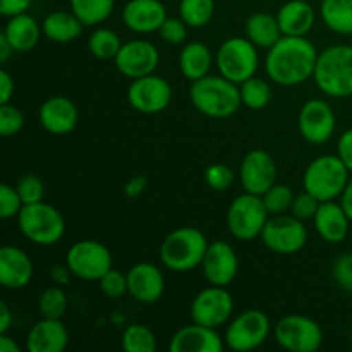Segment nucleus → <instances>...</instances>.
Instances as JSON below:
<instances>
[{"label": "nucleus", "mask_w": 352, "mask_h": 352, "mask_svg": "<svg viewBox=\"0 0 352 352\" xmlns=\"http://www.w3.org/2000/svg\"><path fill=\"white\" fill-rule=\"evenodd\" d=\"M215 12L213 0H181L179 14L189 28H203L212 21Z\"/></svg>", "instance_id": "obj_33"}, {"label": "nucleus", "mask_w": 352, "mask_h": 352, "mask_svg": "<svg viewBox=\"0 0 352 352\" xmlns=\"http://www.w3.org/2000/svg\"><path fill=\"white\" fill-rule=\"evenodd\" d=\"M10 325H12V311L7 306V302H0V333L9 332Z\"/></svg>", "instance_id": "obj_51"}, {"label": "nucleus", "mask_w": 352, "mask_h": 352, "mask_svg": "<svg viewBox=\"0 0 352 352\" xmlns=\"http://www.w3.org/2000/svg\"><path fill=\"white\" fill-rule=\"evenodd\" d=\"M23 206L24 203L16 188L9 184L0 186V217L3 220L14 219V217L19 215Z\"/></svg>", "instance_id": "obj_43"}, {"label": "nucleus", "mask_w": 352, "mask_h": 352, "mask_svg": "<svg viewBox=\"0 0 352 352\" xmlns=\"http://www.w3.org/2000/svg\"><path fill=\"white\" fill-rule=\"evenodd\" d=\"M217 67L223 78L243 85L258 69L256 45L248 38H229L217 52Z\"/></svg>", "instance_id": "obj_7"}, {"label": "nucleus", "mask_w": 352, "mask_h": 352, "mask_svg": "<svg viewBox=\"0 0 352 352\" xmlns=\"http://www.w3.org/2000/svg\"><path fill=\"white\" fill-rule=\"evenodd\" d=\"M340 205L344 206L347 217H349L351 222H352V177L349 179V182H347L346 189H344L342 199H340Z\"/></svg>", "instance_id": "obj_53"}, {"label": "nucleus", "mask_w": 352, "mask_h": 352, "mask_svg": "<svg viewBox=\"0 0 352 352\" xmlns=\"http://www.w3.org/2000/svg\"><path fill=\"white\" fill-rule=\"evenodd\" d=\"M127 289L136 301L151 305L162 298L165 291L164 274L151 263H138L127 272Z\"/></svg>", "instance_id": "obj_19"}, {"label": "nucleus", "mask_w": 352, "mask_h": 352, "mask_svg": "<svg viewBox=\"0 0 352 352\" xmlns=\"http://www.w3.org/2000/svg\"><path fill=\"white\" fill-rule=\"evenodd\" d=\"M320 14L332 31L352 34V0H322Z\"/></svg>", "instance_id": "obj_31"}, {"label": "nucleus", "mask_w": 352, "mask_h": 352, "mask_svg": "<svg viewBox=\"0 0 352 352\" xmlns=\"http://www.w3.org/2000/svg\"><path fill=\"white\" fill-rule=\"evenodd\" d=\"M0 352H21V347L7 333H0Z\"/></svg>", "instance_id": "obj_55"}, {"label": "nucleus", "mask_w": 352, "mask_h": 352, "mask_svg": "<svg viewBox=\"0 0 352 352\" xmlns=\"http://www.w3.org/2000/svg\"><path fill=\"white\" fill-rule=\"evenodd\" d=\"M122 19L134 33H153L167 19V10L160 0H129L122 10Z\"/></svg>", "instance_id": "obj_22"}, {"label": "nucleus", "mask_w": 352, "mask_h": 352, "mask_svg": "<svg viewBox=\"0 0 352 352\" xmlns=\"http://www.w3.org/2000/svg\"><path fill=\"white\" fill-rule=\"evenodd\" d=\"M205 181L213 191H227L234 182V170L226 164H213L205 170Z\"/></svg>", "instance_id": "obj_42"}, {"label": "nucleus", "mask_w": 352, "mask_h": 352, "mask_svg": "<svg viewBox=\"0 0 352 352\" xmlns=\"http://www.w3.org/2000/svg\"><path fill=\"white\" fill-rule=\"evenodd\" d=\"M201 268L203 275L210 284L227 287L236 278L237 270H239V260L229 243L215 241V243L208 244V250L203 256Z\"/></svg>", "instance_id": "obj_18"}, {"label": "nucleus", "mask_w": 352, "mask_h": 352, "mask_svg": "<svg viewBox=\"0 0 352 352\" xmlns=\"http://www.w3.org/2000/svg\"><path fill=\"white\" fill-rule=\"evenodd\" d=\"M12 54H14L12 45H10V41L7 40V36L2 31V33H0V62H7Z\"/></svg>", "instance_id": "obj_54"}, {"label": "nucleus", "mask_w": 352, "mask_h": 352, "mask_svg": "<svg viewBox=\"0 0 352 352\" xmlns=\"http://www.w3.org/2000/svg\"><path fill=\"white\" fill-rule=\"evenodd\" d=\"M349 179V168L344 165L339 155H323L308 165L302 184L306 191L320 201H330L342 196Z\"/></svg>", "instance_id": "obj_6"}, {"label": "nucleus", "mask_w": 352, "mask_h": 352, "mask_svg": "<svg viewBox=\"0 0 352 352\" xmlns=\"http://www.w3.org/2000/svg\"><path fill=\"white\" fill-rule=\"evenodd\" d=\"M315 229L320 234L323 241L327 243H342L349 234V222L346 210L340 203H336L333 199L330 201H322L318 206L315 219Z\"/></svg>", "instance_id": "obj_24"}, {"label": "nucleus", "mask_w": 352, "mask_h": 352, "mask_svg": "<svg viewBox=\"0 0 352 352\" xmlns=\"http://www.w3.org/2000/svg\"><path fill=\"white\" fill-rule=\"evenodd\" d=\"M21 234L38 246H54L62 239L65 230L64 217L48 203L24 205L17 215Z\"/></svg>", "instance_id": "obj_5"}, {"label": "nucleus", "mask_w": 352, "mask_h": 352, "mask_svg": "<svg viewBox=\"0 0 352 352\" xmlns=\"http://www.w3.org/2000/svg\"><path fill=\"white\" fill-rule=\"evenodd\" d=\"M24 127V116L17 107L2 103L0 107V134L3 138L16 136Z\"/></svg>", "instance_id": "obj_40"}, {"label": "nucleus", "mask_w": 352, "mask_h": 352, "mask_svg": "<svg viewBox=\"0 0 352 352\" xmlns=\"http://www.w3.org/2000/svg\"><path fill=\"white\" fill-rule=\"evenodd\" d=\"M189 98L199 112L213 119H227L234 116L243 103L241 88L222 74L205 76L192 81Z\"/></svg>", "instance_id": "obj_2"}, {"label": "nucleus", "mask_w": 352, "mask_h": 352, "mask_svg": "<svg viewBox=\"0 0 352 352\" xmlns=\"http://www.w3.org/2000/svg\"><path fill=\"white\" fill-rule=\"evenodd\" d=\"M333 280L344 291L352 292V253L339 256L333 263Z\"/></svg>", "instance_id": "obj_46"}, {"label": "nucleus", "mask_w": 352, "mask_h": 352, "mask_svg": "<svg viewBox=\"0 0 352 352\" xmlns=\"http://www.w3.org/2000/svg\"><path fill=\"white\" fill-rule=\"evenodd\" d=\"M244 191L263 196L274 184H277V165L274 157L263 150H253L244 157L239 170Z\"/></svg>", "instance_id": "obj_17"}, {"label": "nucleus", "mask_w": 352, "mask_h": 352, "mask_svg": "<svg viewBox=\"0 0 352 352\" xmlns=\"http://www.w3.org/2000/svg\"><path fill=\"white\" fill-rule=\"evenodd\" d=\"M285 36H306L315 24V9L306 0H289L277 14Z\"/></svg>", "instance_id": "obj_26"}, {"label": "nucleus", "mask_w": 352, "mask_h": 352, "mask_svg": "<svg viewBox=\"0 0 352 352\" xmlns=\"http://www.w3.org/2000/svg\"><path fill=\"white\" fill-rule=\"evenodd\" d=\"M313 79L325 95L333 98L352 96L351 45H333L318 54Z\"/></svg>", "instance_id": "obj_3"}, {"label": "nucleus", "mask_w": 352, "mask_h": 352, "mask_svg": "<svg viewBox=\"0 0 352 352\" xmlns=\"http://www.w3.org/2000/svg\"><path fill=\"white\" fill-rule=\"evenodd\" d=\"M168 349L172 352H222L223 342L215 329L199 325H188L172 336Z\"/></svg>", "instance_id": "obj_23"}, {"label": "nucleus", "mask_w": 352, "mask_h": 352, "mask_svg": "<svg viewBox=\"0 0 352 352\" xmlns=\"http://www.w3.org/2000/svg\"><path fill=\"white\" fill-rule=\"evenodd\" d=\"M241 100L251 110H261L272 102V88L265 79L250 78L241 85Z\"/></svg>", "instance_id": "obj_36"}, {"label": "nucleus", "mask_w": 352, "mask_h": 352, "mask_svg": "<svg viewBox=\"0 0 352 352\" xmlns=\"http://www.w3.org/2000/svg\"><path fill=\"white\" fill-rule=\"evenodd\" d=\"M263 198L251 192L237 196L227 212L229 232L239 241H251L261 236L265 223L270 219Z\"/></svg>", "instance_id": "obj_8"}, {"label": "nucleus", "mask_w": 352, "mask_h": 352, "mask_svg": "<svg viewBox=\"0 0 352 352\" xmlns=\"http://www.w3.org/2000/svg\"><path fill=\"white\" fill-rule=\"evenodd\" d=\"M337 155L344 162L349 172H352V129H347L340 136L339 144H337Z\"/></svg>", "instance_id": "obj_47"}, {"label": "nucleus", "mask_w": 352, "mask_h": 352, "mask_svg": "<svg viewBox=\"0 0 352 352\" xmlns=\"http://www.w3.org/2000/svg\"><path fill=\"white\" fill-rule=\"evenodd\" d=\"M113 60H116V67L120 74L131 79H138L153 74L160 62V54L150 41L133 40L120 47L119 54Z\"/></svg>", "instance_id": "obj_15"}, {"label": "nucleus", "mask_w": 352, "mask_h": 352, "mask_svg": "<svg viewBox=\"0 0 352 352\" xmlns=\"http://www.w3.org/2000/svg\"><path fill=\"white\" fill-rule=\"evenodd\" d=\"M148 188V177L144 175H138V177H133L129 182L126 184L124 191L129 198H136V196H141Z\"/></svg>", "instance_id": "obj_50"}, {"label": "nucleus", "mask_w": 352, "mask_h": 352, "mask_svg": "<svg viewBox=\"0 0 352 352\" xmlns=\"http://www.w3.org/2000/svg\"><path fill=\"white\" fill-rule=\"evenodd\" d=\"M261 241L274 253L294 254L305 248L308 230L298 217L280 213L267 220L261 230Z\"/></svg>", "instance_id": "obj_11"}, {"label": "nucleus", "mask_w": 352, "mask_h": 352, "mask_svg": "<svg viewBox=\"0 0 352 352\" xmlns=\"http://www.w3.org/2000/svg\"><path fill=\"white\" fill-rule=\"evenodd\" d=\"M298 126L308 143L322 144L329 141L336 131V113L325 100H308L299 112Z\"/></svg>", "instance_id": "obj_16"}, {"label": "nucleus", "mask_w": 352, "mask_h": 352, "mask_svg": "<svg viewBox=\"0 0 352 352\" xmlns=\"http://www.w3.org/2000/svg\"><path fill=\"white\" fill-rule=\"evenodd\" d=\"M208 250L205 234L195 227H181L168 234L160 246V260L168 270L184 272L199 267Z\"/></svg>", "instance_id": "obj_4"}, {"label": "nucleus", "mask_w": 352, "mask_h": 352, "mask_svg": "<svg viewBox=\"0 0 352 352\" xmlns=\"http://www.w3.org/2000/svg\"><path fill=\"white\" fill-rule=\"evenodd\" d=\"M179 67H181L182 76L191 82L208 76L210 67H212L210 48L201 41L188 43L179 55Z\"/></svg>", "instance_id": "obj_30"}, {"label": "nucleus", "mask_w": 352, "mask_h": 352, "mask_svg": "<svg viewBox=\"0 0 352 352\" xmlns=\"http://www.w3.org/2000/svg\"><path fill=\"white\" fill-rule=\"evenodd\" d=\"M270 320L260 309H248L237 315L226 330V344L232 351H253L270 336Z\"/></svg>", "instance_id": "obj_12"}, {"label": "nucleus", "mask_w": 352, "mask_h": 352, "mask_svg": "<svg viewBox=\"0 0 352 352\" xmlns=\"http://www.w3.org/2000/svg\"><path fill=\"white\" fill-rule=\"evenodd\" d=\"M33 278V261L21 248H0V284L10 291L26 287Z\"/></svg>", "instance_id": "obj_21"}, {"label": "nucleus", "mask_w": 352, "mask_h": 352, "mask_svg": "<svg viewBox=\"0 0 352 352\" xmlns=\"http://www.w3.org/2000/svg\"><path fill=\"white\" fill-rule=\"evenodd\" d=\"M38 117L45 131L55 136H64L78 126L79 112L72 100L65 96H52L40 107Z\"/></svg>", "instance_id": "obj_20"}, {"label": "nucleus", "mask_w": 352, "mask_h": 352, "mask_svg": "<svg viewBox=\"0 0 352 352\" xmlns=\"http://www.w3.org/2000/svg\"><path fill=\"white\" fill-rule=\"evenodd\" d=\"M38 309H40V315L43 318L60 320L65 315V309H67V296H65V292L60 287H55V285L54 287H48L40 296Z\"/></svg>", "instance_id": "obj_37"}, {"label": "nucleus", "mask_w": 352, "mask_h": 352, "mask_svg": "<svg viewBox=\"0 0 352 352\" xmlns=\"http://www.w3.org/2000/svg\"><path fill=\"white\" fill-rule=\"evenodd\" d=\"M14 96V79L6 69L0 71V103H9Z\"/></svg>", "instance_id": "obj_49"}, {"label": "nucleus", "mask_w": 352, "mask_h": 352, "mask_svg": "<svg viewBox=\"0 0 352 352\" xmlns=\"http://www.w3.org/2000/svg\"><path fill=\"white\" fill-rule=\"evenodd\" d=\"M69 3L85 26H95L109 19L116 0H69Z\"/></svg>", "instance_id": "obj_32"}, {"label": "nucleus", "mask_w": 352, "mask_h": 352, "mask_svg": "<svg viewBox=\"0 0 352 352\" xmlns=\"http://www.w3.org/2000/svg\"><path fill=\"white\" fill-rule=\"evenodd\" d=\"M318 60L316 47L305 36H282L268 48L265 69L272 81L282 86H296L313 78Z\"/></svg>", "instance_id": "obj_1"}, {"label": "nucleus", "mask_w": 352, "mask_h": 352, "mask_svg": "<svg viewBox=\"0 0 352 352\" xmlns=\"http://www.w3.org/2000/svg\"><path fill=\"white\" fill-rule=\"evenodd\" d=\"M69 344V332L58 318H43L28 333L30 352H62Z\"/></svg>", "instance_id": "obj_25"}, {"label": "nucleus", "mask_w": 352, "mask_h": 352, "mask_svg": "<svg viewBox=\"0 0 352 352\" xmlns=\"http://www.w3.org/2000/svg\"><path fill=\"white\" fill-rule=\"evenodd\" d=\"M122 349L126 352H155L157 351V337L141 323H133L124 330Z\"/></svg>", "instance_id": "obj_35"}, {"label": "nucleus", "mask_w": 352, "mask_h": 352, "mask_svg": "<svg viewBox=\"0 0 352 352\" xmlns=\"http://www.w3.org/2000/svg\"><path fill=\"white\" fill-rule=\"evenodd\" d=\"M120 47H122V43H120L119 34L112 30H107V28H98L96 31H93L88 40L89 52L100 60L116 58Z\"/></svg>", "instance_id": "obj_34"}, {"label": "nucleus", "mask_w": 352, "mask_h": 352, "mask_svg": "<svg viewBox=\"0 0 352 352\" xmlns=\"http://www.w3.org/2000/svg\"><path fill=\"white\" fill-rule=\"evenodd\" d=\"M263 203L270 215H280L291 210L294 201V192L285 184H274L263 196Z\"/></svg>", "instance_id": "obj_38"}, {"label": "nucleus", "mask_w": 352, "mask_h": 352, "mask_svg": "<svg viewBox=\"0 0 352 352\" xmlns=\"http://www.w3.org/2000/svg\"><path fill=\"white\" fill-rule=\"evenodd\" d=\"M131 107L141 113H158L168 107L172 100V88L162 76L148 74L133 79L127 89Z\"/></svg>", "instance_id": "obj_14"}, {"label": "nucleus", "mask_w": 352, "mask_h": 352, "mask_svg": "<svg viewBox=\"0 0 352 352\" xmlns=\"http://www.w3.org/2000/svg\"><path fill=\"white\" fill-rule=\"evenodd\" d=\"M82 26L85 24L81 23V19L74 12L55 10V12H50L45 17L41 30H43V34L50 41L69 43V41H74L81 34Z\"/></svg>", "instance_id": "obj_28"}, {"label": "nucleus", "mask_w": 352, "mask_h": 352, "mask_svg": "<svg viewBox=\"0 0 352 352\" xmlns=\"http://www.w3.org/2000/svg\"><path fill=\"white\" fill-rule=\"evenodd\" d=\"M98 282L103 294L110 299H119L126 292H129V289H127V275H124L119 270H113V268H110Z\"/></svg>", "instance_id": "obj_41"}, {"label": "nucleus", "mask_w": 352, "mask_h": 352, "mask_svg": "<svg viewBox=\"0 0 352 352\" xmlns=\"http://www.w3.org/2000/svg\"><path fill=\"white\" fill-rule=\"evenodd\" d=\"M234 311V299L226 287L212 285L206 287L192 299L191 318L195 323L219 329L229 322Z\"/></svg>", "instance_id": "obj_13"}, {"label": "nucleus", "mask_w": 352, "mask_h": 352, "mask_svg": "<svg viewBox=\"0 0 352 352\" xmlns=\"http://www.w3.org/2000/svg\"><path fill=\"white\" fill-rule=\"evenodd\" d=\"M33 0H0V14L3 17H12L30 9Z\"/></svg>", "instance_id": "obj_48"}, {"label": "nucleus", "mask_w": 352, "mask_h": 352, "mask_svg": "<svg viewBox=\"0 0 352 352\" xmlns=\"http://www.w3.org/2000/svg\"><path fill=\"white\" fill-rule=\"evenodd\" d=\"M65 265L78 278L100 280L112 268V254L109 248L98 241H78L67 251Z\"/></svg>", "instance_id": "obj_9"}, {"label": "nucleus", "mask_w": 352, "mask_h": 352, "mask_svg": "<svg viewBox=\"0 0 352 352\" xmlns=\"http://www.w3.org/2000/svg\"><path fill=\"white\" fill-rule=\"evenodd\" d=\"M41 31L43 30L40 28L38 21L26 12L9 17L6 28H3V34L17 54H26V52L33 50L40 41Z\"/></svg>", "instance_id": "obj_27"}, {"label": "nucleus", "mask_w": 352, "mask_h": 352, "mask_svg": "<svg viewBox=\"0 0 352 352\" xmlns=\"http://www.w3.org/2000/svg\"><path fill=\"white\" fill-rule=\"evenodd\" d=\"M320 199L315 198L311 192L305 191L302 195L294 196V201H292L291 206V213L294 217H298L299 220H309V219H315L316 212H318V206H320Z\"/></svg>", "instance_id": "obj_44"}, {"label": "nucleus", "mask_w": 352, "mask_h": 352, "mask_svg": "<svg viewBox=\"0 0 352 352\" xmlns=\"http://www.w3.org/2000/svg\"><path fill=\"white\" fill-rule=\"evenodd\" d=\"M244 31H246L248 40H251L256 47L261 48H272L284 36L278 19L268 12L251 14L248 17Z\"/></svg>", "instance_id": "obj_29"}, {"label": "nucleus", "mask_w": 352, "mask_h": 352, "mask_svg": "<svg viewBox=\"0 0 352 352\" xmlns=\"http://www.w3.org/2000/svg\"><path fill=\"white\" fill-rule=\"evenodd\" d=\"M158 33H160L162 40L170 45L184 43V40L188 38V24L182 19H177V17H167L160 26V30H158Z\"/></svg>", "instance_id": "obj_45"}, {"label": "nucleus", "mask_w": 352, "mask_h": 352, "mask_svg": "<svg viewBox=\"0 0 352 352\" xmlns=\"http://www.w3.org/2000/svg\"><path fill=\"white\" fill-rule=\"evenodd\" d=\"M52 278H54L57 284H67L69 282V275L72 274L71 270H69V267L65 265V267H62V265H55V267H52Z\"/></svg>", "instance_id": "obj_52"}, {"label": "nucleus", "mask_w": 352, "mask_h": 352, "mask_svg": "<svg viewBox=\"0 0 352 352\" xmlns=\"http://www.w3.org/2000/svg\"><path fill=\"white\" fill-rule=\"evenodd\" d=\"M17 192H19L21 199H23L24 205H33V203L43 201L45 196V186L38 175L34 174H26L17 181L16 186Z\"/></svg>", "instance_id": "obj_39"}, {"label": "nucleus", "mask_w": 352, "mask_h": 352, "mask_svg": "<svg viewBox=\"0 0 352 352\" xmlns=\"http://www.w3.org/2000/svg\"><path fill=\"white\" fill-rule=\"evenodd\" d=\"M275 340L291 352H315L323 342L322 327L302 315H287L275 325Z\"/></svg>", "instance_id": "obj_10"}]
</instances>
